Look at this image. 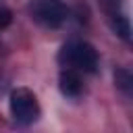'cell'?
<instances>
[{
    "label": "cell",
    "mask_w": 133,
    "mask_h": 133,
    "mask_svg": "<svg viewBox=\"0 0 133 133\" xmlns=\"http://www.w3.org/2000/svg\"><path fill=\"white\" fill-rule=\"evenodd\" d=\"M114 81H116V87L125 94V96H131V89H133V77L127 69H116L114 71Z\"/></svg>",
    "instance_id": "8992f818"
},
{
    "label": "cell",
    "mask_w": 133,
    "mask_h": 133,
    "mask_svg": "<svg viewBox=\"0 0 133 133\" xmlns=\"http://www.w3.org/2000/svg\"><path fill=\"white\" fill-rule=\"evenodd\" d=\"M10 21H12V12H10L6 6H0V31L6 29V27L10 25Z\"/></svg>",
    "instance_id": "52a82bcc"
},
{
    "label": "cell",
    "mask_w": 133,
    "mask_h": 133,
    "mask_svg": "<svg viewBox=\"0 0 133 133\" xmlns=\"http://www.w3.org/2000/svg\"><path fill=\"white\" fill-rule=\"evenodd\" d=\"M8 110H10L12 121L17 125H21V127H29V125L37 123V118L42 116V108H39L37 96L29 87H17V89L10 91Z\"/></svg>",
    "instance_id": "7a4b0ae2"
},
{
    "label": "cell",
    "mask_w": 133,
    "mask_h": 133,
    "mask_svg": "<svg viewBox=\"0 0 133 133\" xmlns=\"http://www.w3.org/2000/svg\"><path fill=\"white\" fill-rule=\"evenodd\" d=\"M58 89L64 98H79L83 94V79L79 71L73 69H62L58 77Z\"/></svg>",
    "instance_id": "5b68a950"
},
{
    "label": "cell",
    "mask_w": 133,
    "mask_h": 133,
    "mask_svg": "<svg viewBox=\"0 0 133 133\" xmlns=\"http://www.w3.org/2000/svg\"><path fill=\"white\" fill-rule=\"evenodd\" d=\"M27 12L33 23L46 29H58L66 21V15H69L62 0H29Z\"/></svg>",
    "instance_id": "3957f363"
},
{
    "label": "cell",
    "mask_w": 133,
    "mask_h": 133,
    "mask_svg": "<svg viewBox=\"0 0 133 133\" xmlns=\"http://www.w3.org/2000/svg\"><path fill=\"white\" fill-rule=\"evenodd\" d=\"M104 6H106V17H108V23H110L112 31L123 42H129L131 39V25H129L127 12L123 10L121 0H104Z\"/></svg>",
    "instance_id": "277c9868"
},
{
    "label": "cell",
    "mask_w": 133,
    "mask_h": 133,
    "mask_svg": "<svg viewBox=\"0 0 133 133\" xmlns=\"http://www.w3.org/2000/svg\"><path fill=\"white\" fill-rule=\"evenodd\" d=\"M58 62L62 69H73L79 73H96L100 64V56L89 42L73 39L58 50Z\"/></svg>",
    "instance_id": "6da1fadb"
}]
</instances>
